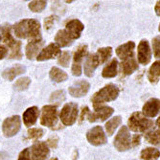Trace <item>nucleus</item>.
<instances>
[{"mask_svg":"<svg viewBox=\"0 0 160 160\" xmlns=\"http://www.w3.org/2000/svg\"><path fill=\"white\" fill-rule=\"evenodd\" d=\"M14 35L19 38H39L40 24L36 19H23L13 27Z\"/></svg>","mask_w":160,"mask_h":160,"instance_id":"obj_1","label":"nucleus"},{"mask_svg":"<svg viewBox=\"0 0 160 160\" xmlns=\"http://www.w3.org/2000/svg\"><path fill=\"white\" fill-rule=\"evenodd\" d=\"M153 128V122L144 116L142 112H133L128 120V128L134 132H148Z\"/></svg>","mask_w":160,"mask_h":160,"instance_id":"obj_2","label":"nucleus"},{"mask_svg":"<svg viewBox=\"0 0 160 160\" xmlns=\"http://www.w3.org/2000/svg\"><path fill=\"white\" fill-rule=\"evenodd\" d=\"M119 93L120 90L117 87V85H115L113 83H108L105 85L103 88H101L99 91H97L91 98L93 107L100 106L103 103H107V102L114 101L119 96Z\"/></svg>","mask_w":160,"mask_h":160,"instance_id":"obj_3","label":"nucleus"},{"mask_svg":"<svg viewBox=\"0 0 160 160\" xmlns=\"http://www.w3.org/2000/svg\"><path fill=\"white\" fill-rule=\"evenodd\" d=\"M2 36H3V40L5 44L9 47L10 49V54L9 58L10 59H18L19 60L22 57L20 48H21V43L18 40H16L13 37L11 34V28L10 26H5L2 30Z\"/></svg>","mask_w":160,"mask_h":160,"instance_id":"obj_4","label":"nucleus"},{"mask_svg":"<svg viewBox=\"0 0 160 160\" xmlns=\"http://www.w3.org/2000/svg\"><path fill=\"white\" fill-rule=\"evenodd\" d=\"M132 136L130 135L129 130L128 127L123 126L120 129L118 133L116 134L114 138V147L117 149L119 152H126L128 151L129 149H132Z\"/></svg>","mask_w":160,"mask_h":160,"instance_id":"obj_5","label":"nucleus"},{"mask_svg":"<svg viewBox=\"0 0 160 160\" xmlns=\"http://www.w3.org/2000/svg\"><path fill=\"white\" fill-rule=\"evenodd\" d=\"M78 106L75 103L65 104L62 108L60 118L65 126H72L77 120Z\"/></svg>","mask_w":160,"mask_h":160,"instance_id":"obj_6","label":"nucleus"},{"mask_svg":"<svg viewBox=\"0 0 160 160\" xmlns=\"http://www.w3.org/2000/svg\"><path fill=\"white\" fill-rule=\"evenodd\" d=\"M58 122V111L57 108L54 106H45L42 108L40 123L41 125L53 128Z\"/></svg>","mask_w":160,"mask_h":160,"instance_id":"obj_7","label":"nucleus"},{"mask_svg":"<svg viewBox=\"0 0 160 160\" xmlns=\"http://www.w3.org/2000/svg\"><path fill=\"white\" fill-rule=\"evenodd\" d=\"M21 127V120L18 115L12 116L10 118H7L2 126L3 133L6 137L14 136L20 129Z\"/></svg>","mask_w":160,"mask_h":160,"instance_id":"obj_8","label":"nucleus"},{"mask_svg":"<svg viewBox=\"0 0 160 160\" xmlns=\"http://www.w3.org/2000/svg\"><path fill=\"white\" fill-rule=\"evenodd\" d=\"M86 138L94 146H101V145L106 144L108 141L103 128L100 126H96L89 129L86 133Z\"/></svg>","mask_w":160,"mask_h":160,"instance_id":"obj_9","label":"nucleus"},{"mask_svg":"<svg viewBox=\"0 0 160 160\" xmlns=\"http://www.w3.org/2000/svg\"><path fill=\"white\" fill-rule=\"evenodd\" d=\"M95 111L92 113H88L87 117H88L89 122H95L97 120H101V121H106L108 118H109L110 116L113 114V108L108 106H96L94 107Z\"/></svg>","mask_w":160,"mask_h":160,"instance_id":"obj_10","label":"nucleus"},{"mask_svg":"<svg viewBox=\"0 0 160 160\" xmlns=\"http://www.w3.org/2000/svg\"><path fill=\"white\" fill-rule=\"evenodd\" d=\"M152 59V51L150 43L147 39H142L138 44L137 60L140 64L147 65Z\"/></svg>","mask_w":160,"mask_h":160,"instance_id":"obj_11","label":"nucleus"},{"mask_svg":"<svg viewBox=\"0 0 160 160\" xmlns=\"http://www.w3.org/2000/svg\"><path fill=\"white\" fill-rule=\"evenodd\" d=\"M32 160H46L49 155V148L44 142H36L30 149Z\"/></svg>","mask_w":160,"mask_h":160,"instance_id":"obj_12","label":"nucleus"},{"mask_svg":"<svg viewBox=\"0 0 160 160\" xmlns=\"http://www.w3.org/2000/svg\"><path fill=\"white\" fill-rule=\"evenodd\" d=\"M87 54V46L82 45L79 46L74 54V60H73V65H72V73L74 76H81L82 75V62L83 58Z\"/></svg>","mask_w":160,"mask_h":160,"instance_id":"obj_13","label":"nucleus"},{"mask_svg":"<svg viewBox=\"0 0 160 160\" xmlns=\"http://www.w3.org/2000/svg\"><path fill=\"white\" fill-rule=\"evenodd\" d=\"M160 112V100L151 98L148 100L142 108V114L146 117H155Z\"/></svg>","mask_w":160,"mask_h":160,"instance_id":"obj_14","label":"nucleus"},{"mask_svg":"<svg viewBox=\"0 0 160 160\" xmlns=\"http://www.w3.org/2000/svg\"><path fill=\"white\" fill-rule=\"evenodd\" d=\"M83 29H84V26L80 20L72 19L69 22H67L64 31L66 32V34L72 40H74L81 37V34L83 31Z\"/></svg>","mask_w":160,"mask_h":160,"instance_id":"obj_15","label":"nucleus"},{"mask_svg":"<svg viewBox=\"0 0 160 160\" xmlns=\"http://www.w3.org/2000/svg\"><path fill=\"white\" fill-rule=\"evenodd\" d=\"M61 55V49L58 46L56 43H51L46 48L43 49L38 56L37 57L38 61L42 62V61H47L51 59H55V58L59 57Z\"/></svg>","mask_w":160,"mask_h":160,"instance_id":"obj_16","label":"nucleus"},{"mask_svg":"<svg viewBox=\"0 0 160 160\" xmlns=\"http://www.w3.org/2000/svg\"><path fill=\"white\" fill-rule=\"evenodd\" d=\"M90 88V84L86 81H79L78 82H75L72 86L69 87V94L76 98L83 97L87 94Z\"/></svg>","mask_w":160,"mask_h":160,"instance_id":"obj_17","label":"nucleus"},{"mask_svg":"<svg viewBox=\"0 0 160 160\" xmlns=\"http://www.w3.org/2000/svg\"><path fill=\"white\" fill-rule=\"evenodd\" d=\"M135 43L133 41H128L125 44H122L116 49V55L122 61H126L129 58H133Z\"/></svg>","mask_w":160,"mask_h":160,"instance_id":"obj_18","label":"nucleus"},{"mask_svg":"<svg viewBox=\"0 0 160 160\" xmlns=\"http://www.w3.org/2000/svg\"><path fill=\"white\" fill-rule=\"evenodd\" d=\"M44 42L41 38L32 39L26 46V57L28 60H33L34 58L38 56L39 50L42 48Z\"/></svg>","mask_w":160,"mask_h":160,"instance_id":"obj_19","label":"nucleus"},{"mask_svg":"<svg viewBox=\"0 0 160 160\" xmlns=\"http://www.w3.org/2000/svg\"><path fill=\"white\" fill-rule=\"evenodd\" d=\"M98 65H99V62H98L96 55L95 54L88 55L84 62V66H83L84 74L89 78L92 77L94 75V72L96 68L98 67Z\"/></svg>","mask_w":160,"mask_h":160,"instance_id":"obj_20","label":"nucleus"},{"mask_svg":"<svg viewBox=\"0 0 160 160\" xmlns=\"http://www.w3.org/2000/svg\"><path fill=\"white\" fill-rule=\"evenodd\" d=\"M39 110L37 107H32L28 108L23 113V122L26 127H32L36 124L37 119L38 117Z\"/></svg>","mask_w":160,"mask_h":160,"instance_id":"obj_21","label":"nucleus"},{"mask_svg":"<svg viewBox=\"0 0 160 160\" xmlns=\"http://www.w3.org/2000/svg\"><path fill=\"white\" fill-rule=\"evenodd\" d=\"M25 67L21 64H16L13 65L6 70L3 71L2 73V76L4 79L8 80V81H12L16 77H18V75H21L22 73H24L25 72Z\"/></svg>","mask_w":160,"mask_h":160,"instance_id":"obj_22","label":"nucleus"},{"mask_svg":"<svg viewBox=\"0 0 160 160\" xmlns=\"http://www.w3.org/2000/svg\"><path fill=\"white\" fill-rule=\"evenodd\" d=\"M118 73V62L116 59L111 60L102 71V76L106 79L114 78Z\"/></svg>","mask_w":160,"mask_h":160,"instance_id":"obj_23","label":"nucleus"},{"mask_svg":"<svg viewBox=\"0 0 160 160\" xmlns=\"http://www.w3.org/2000/svg\"><path fill=\"white\" fill-rule=\"evenodd\" d=\"M137 69H138V63L134 58H129V59L126 61H123L121 63V70L125 76L132 74Z\"/></svg>","mask_w":160,"mask_h":160,"instance_id":"obj_24","label":"nucleus"},{"mask_svg":"<svg viewBox=\"0 0 160 160\" xmlns=\"http://www.w3.org/2000/svg\"><path fill=\"white\" fill-rule=\"evenodd\" d=\"M159 78H160V60L154 62L152 64L148 73V79L151 83H156L159 81Z\"/></svg>","mask_w":160,"mask_h":160,"instance_id":"obj_25","label":"nucleus"},{"mask_svg":"<svg viewBox=\"0 0 160 160\" xmlns=\"http://www.w3.org/2000/svg\"><path fill=\"white\" fill-rule=\"evenodd\" d=\"M55 41H56V44L59 47H66V46L71 45V43L73 40L68 37V35L66 34L64 30H60L55 37Z\"/></svg>","mask_w":160,"mask_h":160,"instance_id":"obj_26","label":"nucleus"},{"mask_svg":"<svg viewBox=\"0 0 160 160\" xmlns=\"http://www.w3.org/2000/svg\"><path fill=\"white\" fill-rule=\"evenodd\" d=\"M160 156L159 150L155 148H146L143 149L140 152L141 160H157Z\"/></svg>","mask_w":160,"mask_h":160,"instance_id":"obj_27","label":"nucleus"},{"mask_svg":"<svg viewBox=\"0 0 160 160\" xmlns=\"http://www.w3.org/2000/svg\"><path fill=\"white\" fill-rule=\"evenodd\" d=\"M145 140L156 147H160V129H151L145 134Z\"/></svg>","mask_w":160,"mask_h":160,"instance_id":"obj_28","label":"nucleus"},{"mask_svg":"<svg viewBox=\"0 0 160 160\" xmlns=\"http://www.w3.org/2000/svg\"><path fill=\"white\" fill-rule=\"evenodd\" d=\"M50 78L55 82H62L66 81L68 76L64 71H62L59 67H52V69L50 70Z\"/></svg>","mask_w":160,"mask_h":160,"instance_id":"obj_29","label":"nucleus"},{"mask_svg":"<svg viewBox=\"0 0 160 160\" xmlns=\"http://www.w3.org/2000/svg\"><path fill=\"white\" fill-rule=\"evenodd\" d=\"M122 123V119H121V116H115V117L111 118L110 120H108L106 124V132H107V134L108 136H111L114 132L116 130Z\"/></svg>","mask_w":160,"mask_h":160,"instance_id":"obj_30","label":"nucleus"},{"mask_svg":"<svg viewBox=\"0 0 160 160\" xmlns=\"http://www.w3.org/2000/svg\"><path fill=\"white\" fill-rule=\"evenodd\" d=\"M111 54H112V48L111 47H104V48L98 49V51L95 55L97 57L99 64L105 63L111 57Z\"/></svg>","mask_w":160,"mask_h":160,"instance_id":"obj_31","label":"nucleus"},{"mask_svg":"<svg viewBox=\"0 0 160 160\" xmlns=\"http://www.w3.org/2000/svg\"><path fill=\"white\" fill-rule=\"evenodd\" d=\"M31 83V80L29 79L28 77H23V78H20L18 79L16 83L13 84V87L16 90H18V91H21V90H25L27 87L30 85Z\"/></svg>","mask_w":160,"mask_h":160,"instance_id":"obj_32","label":"nucleus"},{"mask_svg":"<svg viewBox=\"0 0 160 160\" xmlns=\"http://www.w3.org/2000/svg\"><path fill=\"white\" fill-rule=\"evenodd\" d=\"M64 100H65V92L63 90L55 91L50 97V102L52 104H56V105H60Z\"/></svg>","mask_w":160,"mask_h":160,"instance_id":"obj_33","label":"nucleus"},{"mask_svg":"<svg viewBox=\"0 0 160 160\" xmlns=\"http://www.w3.org/2000/svg\"><path fill=\"white\" fill-rule=\"evenodd\" d=\"M46 1H32L29 3V9L34 12H40L46 8Z\"/></svg>","mask_w":160,"mask_h":160,"instance_id":"obj_34","label":"nucleus"},{"mask_svg":"<svg viewBox=\"0 0 160 160\" xmlns=\"http://www.w3.org/2000/svg\"><path fill=\"white\" fill-rule=\"evenodd\" d=\"M44 134V130L40 128H33L31 129L28 130V138L29 139H33V140H37L40 137L43 136Z\"/></svg>","mask_w":160,"mask_h":160,"instance_id":"obj_35","label":"nucleus"},{"mask_svg":"<svg viewBox=\"0 0 160 160\" xmlns=\"http://www.w3.org/2000/svg\"><path fill=\"white\" fill-rule=\"evenodd\" d=\"M152 45L154 58H156V59H160V36H157V37L152 38Z\"/></svg>","mask_w":160,"mask_h":160,"instance_id":"obj_36","label":"nucleus"},{"mask_svg":"<svg viewBox=\"0 0 160 160\" xmlns=\"http://www.w3.org/2000/svg\"><path fill=\"white\" fill-rule=\"evenodd\" d=\"M59 63L63 66V67H67L69 65V62H70V53L67 52V51H64L62 52L60 57H59Z\"/></svg>","mask_w":160,"mask_h":160,"instance_id":"obj_37","label":"nucleus"},{"mask_svg":"<svg viewBox=\"0 0 160 160\" xmlns=\"http://www.w3.org/2000/svg\"><path fill=\"white\" fill-rule=\"evenodd\" d=\"M18 160H32L30 155V149H25L23 150L18 156Z\"/></svg>","mask_w":160,"mask_h":160,"instance_id":"obj_38","label":"nucleus"},{"mask_svg":"<svg viewBox=\"0 0 160 160\" xmlns=\"http://www.w3.org/2000/svg\"><path fill=\"white\" fill-rule=\"evenodd\" d=\"M55 20H56V17H54V16L48 17L47 18L44 19V27H45L46 30H49V29H51V27L53 26Z\"/></svg>","mask_w":160,"mask_h":160,"instance_id":"obj_39","label":"nucleus"},{"mask_svg":"<svg viewBox=\"0 0 160 160\" xmlns=\"http://www.w3.org/2000/svg\"><path fill=\"white\" fill-rule=\"evenodd\" d=\"M58 142H59V138H58L56 135L51 136V137H49L48 140H47V146L49 145V146H50L51 148H57Z\"/></svg>","mask_w":160,"mask_h":160,"instance_id":"obj_40","label":"nucleus"},{"mask_svg":"<svg viewBox=\"0 0 160 160\" xmlns=\"http://www.w3.org/2000/svg\"><path fill=\"white\" fill-rule=\"evenodd\" d=\"M140 139H141L140 134H135V135L132 136V148L139 146V145H140Z\"/></svg>","mask_w":160,"mask_h":160,"instance_id":"obj_41","label":"nucleus"},{"mask_svg":"<svg viewBox=\"0 0 160 160\" xmlns=\"http://www.w3.org/2000/svg\"><path fill=\"white\" fill-rule=\"evenodd\" d=\"M88 113H89V108H87V107L82 108V114H81V117H80V123H82L84 120V118L86 117L87 115H88Z\"/></svg>","mask_w":160,"mask_h":160,"instance_id":"obj_42","label":"nucleus"},{"mask_svg":"<svg viewBox=\"0 0 160 160\" xmlns=\"http://www.w3.org/2000/svg\"><path fill=\"white\" fill-rule=\"evenodd\" d=\"M8 53V50L5 46L3 45H0V60H2L5 58V56L7 55Z\"/></svg>","mask_w":160,"mask_h":160,"instance_id":"obj_43","label":"nucleus"},{"mask_svg":"<svg viewBox=\"0 0 160 160\" xmlns=\"http://www.w3.org/2000/svg\"><path fill=\"white\" fill-rule=\"evenodd\" d=\"M154 11H155V13L157 14V16L160 17V1L156 2V5L154 7Z\"/></svg>","mask_w":160,"mask_h":160,"instance_id":"obj_44","label":"nucleus"},{"mask_svg":"<svg viewBox=\"0 0 160 160\" xmlns=\"http://www.w3.org/2000/svg\"><path fill=\"white\" fill-rule=\"evenodd\" d=\"M155 124H156L157 128H158L160 129V116H159V117H158V119L156 120V123H155Z\"/></svg>","mask_w":160,"mask_h":160,"instance_id":"obj_45","label":"nucleus"},{"mask_svg":"<svg viewBox=\"0 0 160 160\" xmlns=\"http://www.w3.org/2000/svg\"><path fill=\"white\" fill-rule=\"evenodd\" d=\"M2 38V30H1V28H0V40H1Z\"/></svg>","mask_w":160,"mask_h":160,"instance_id":"obj_46","label":"nucleus"},{"mask_svg":"<svg viewBox=\"0 0 160 160\" xmlns=\"http://www.w3.org/2000/svg\"><path fill=\"white\" fill-rule=\"evenodd\" d=\"M51 160H58V159H57V158H52Z\"/></svg>","mask_w":160,"mask_h":160,"instance_id":"obj_47","label":"nucleus"},{"mask_svg":"<svg viewBox=\"0 0 160 160\" xmlns=\"http://www.w3.org/2000/svg\"><path fill=\"white\" fill-rule=\"evenodd\" d=\"M158 29H159V32H160V24H159V28Z\"/></svg>","mask_w":160,"mask_h":160,"instance_id":"obj_48","label":"nucleus"}]
</instances>
